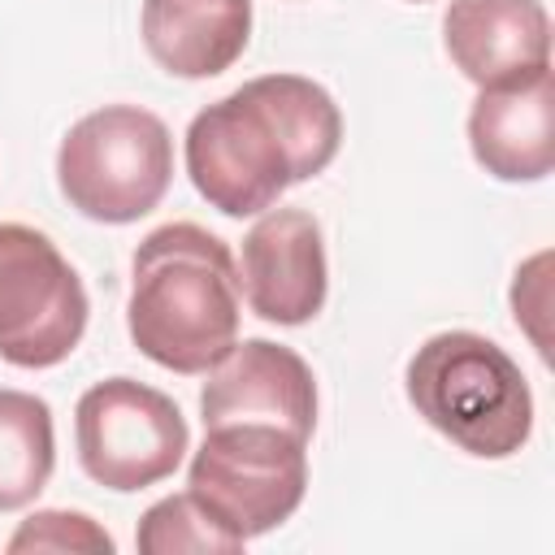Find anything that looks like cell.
I'll list each match as a JSON object with an SVG mask.
<instances>
[{"mask_svg": "<svg viewBox=\"0 0 555 555\" xmlns=\"http://www.w3.org/2000/svg\"><path fill=\"white\" fill-rule=\"evenodd\" d=\"M238 291L260 321L304 325L325 308L330 264L325 238L304 208H264V217L243 234Z\"/></svg>", "mask_w": 555, "mask_h": 555, "instance_id": "8", "label": "cell"}, {"mask_svg": "<svg viewBox=\"0 0 555 555\" xmlns=\"http://www.w3.org/2000/svg\"><path fill=\"white\" fill-rule=\"evenodd\" d=\"M251 39V0H143V48L173 78L225 74Z\"/></svg>", "mask_w": 555, "mask_h": 555, "instance_id": "12", "label": "cell"}, {"mask_svg": "<svg viewBox=\"0 0 555 555\" xmlns=\"http://www.w3.org/2000/svg\"><path fill=\"white\" fill-rule=\"evenodd\" d=\"M199 412H204V429L256 421L312 438L317 377L299 351L269 338H243L208 369V382L199 390Z\"/></svg>", "mask_w": 555, "mask_h": 555, "instance_id": "9", "label": "cell"}, {"mask_svg": "<svg viewBox=\"0 0 555 555\" xmlns=\"http://www.w3.org/2000/svg\"><path fill=\"white\" fill-rule=\"evenodd\" d=\"M56 464L52 408L30 390L0 386V512L39 499Z\"/></svg>", "mask_w": 555, "mask_h": 555, "instance_id": "13", "label": "cell"}, {"mask_svg": "<svg viewBox=\"0 0 555 555\" xmlns=\"http://www.w3.org/2000/svg\"><path fill=\"white\" fill-rule=\"evenodd\" d=\"M238 264L212 230L169 221L134 247L126 330L152 364L208 373L238 343Z\"/></svg>", "mask_w": 555, "mask_h": 555, "instance_id": "2", "label": "cell"}, {"mask_svg": "<svg viewBox=\"0 0 555 555\" xmlns=\"http://www.w3.org/2000/svg\"><path fill=\"white\" fill-rule=\"evenodd\" d=\"M343 143L334 95L304 74H260L186 126V178L225 217H256L317 178Z\"/></svg>", "mask_w": 555, "mask_h": 555, "instance_id": "1", "label": "cell"}, {"mask_svg": "<svg viewBox=\"0 0 555 555\" xmlns=\"http://www.w3.org/2000/svg\"><path fill=\"white\" fill-rule=\"evenodd\" d=\"M9 555L22 551H87V555H113V533L104 525H95L87 512H65V507H43L35 516H26L13 538L4 542Z\"/></svg>", "mask_w": 555, "mask_h": 555, "instance_id": "15", "label": "cell"}, {"mask_svg": "<svg viewBox=\"0 0 555 555\" xmlns=\"http://www.w3.org/2000/svg\"><path fill=\"white\" fill-rule=\"evenodd\" d=\"M408 403L477 460H507L533 434V395L520 364L473 330H442L403 373Z\"/></svg>", "mask_w": 555, "mask_h": 555, "instance_id": "3", "label": "cell"}, {"mask_svg": "<svg viewBox=\"0 0 555 555\" xmlns=\"http://www.w3.org/2000/svg\"><path fill=\"white\" fill-rule=\"evenodd\" d=\"M442 43L468 82L503 87L551 65V17L542 0H451Z\"/></svg>", "mask_w": 555, "mask_h": 555, "instance_id": "11", "label": "cell"}, {"mask_svg": "<svg viewBox=\"0 0 555 555\" xmlns=\"http://www.w3.org/2000/svg\"><path fill=\"white\" fill-rule=\"evenodd\" d=\"M56 182L91 221H139L173 182L169 126L139 104H104L65 130L56 147Z\"/></svg>", "mask_w": 555, "mask_h": 555, "instance_id": "4", "label": "cell"}, {"mask_svg": "<svg viewBox=\"0 0 555 555\" xmlns=\"http://www.w3.org/2000/svg\"><path fill=\"white\" fill-rule=\"evenodd\" d=\"M74 442L82 473L117 494L147 490L182 464L191 447L178 403L134 377H104L74 408Z\"/></svg>", "mask_w": 555, "mask_h": 555, "instance_id": "6", "label": "cell"}, {"mask_svg": "<svg viewBox=\"0 0 555 555\" xmlns=\"http://www.w3.org/2000/svg\"><path fill=\"white\" fill-rule=\"evenodd\" d=\"M186 490L234 538H260L304 503L308 438L256 421L212 425L191 455Z\"/></svg>", "mask_w": 555, "mask_h": 555, "instance_id": "5", "label": "cell"}, {"mask_svg": "<svg viewBox=\"0 0 555 555\" xmlns=\"http://www.w3.org/2000/svg\"><path fill=\"white\" fill-rule=\"evenodd\" d=\"M134 546L143 555H234L243 551V538L221 529L186 490V494H169L152 503L139 516Z\"/></svg>", "mask_w": 555, "mask_h": 555, "instance_id": "14", "label": "cell"}, {"mask_svg": "<svg viewBox=\"0 0 555 555\" xmlns=\"http://www.w3.org/2000/svg\"><path fill=\"white\" fill-rule=\"evenodd\" d=\"M468 147L499 182H538L555 165V82L551 65L481 87L468 108Z\"/></svg>", "mask_w": 555, "mask_h": 555, "instance_id": "10", "label": "cell"}, {"mask_svg": "<svg viewBox=\"0 0 555 555\" xmlns=\"http://www.w3.org/2000/svg\"><path fill=\"white\" fill-rule=\"evenodd\" d=\"M87 291L61 247L22 221H0V360L17 369L61 364L87 330Z\"/></svg>", "mask_w": 555, "mask_h": 555, "instance_id": "7", "label": "cell"}]
</instances>
